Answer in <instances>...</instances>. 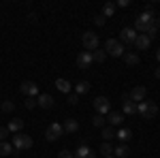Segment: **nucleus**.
<instances>
[{
  "mask_svg": "<svg viewBox=\"0 0 160 158\" xmlns=\"http://www.w3.org/2000/svg\"><path fill=\"white\" fill-rule=\"evenodd\" d=\"M135 32H143L149 38H154L158 34V26H156V17L152 11H143L135 19Z\"/></svg>",
  "mask_w": 160,
  "mask_h": 158,
  "instance_id": "nucleus-1",
  "label": "nucleus"
},
{
  "mask_svg": "<svg viewBox=\"0 0 160 158\" xmlns=\"http://www.w3.org/2000/svg\"><path fill=\"white\" fill-rule=\"evenodd\" d=\"M137 113H139L143 120H152V118L158 113V107H156L152 100H143V103L137 105Z\"/></svg>",
  "mask_w": 160,
  "mask_h": 158,
  "instance_id": "nucleus-2",
  "label": "nucleus"
},
{
  "mask_svg": "<svg viewBox=\"0 0 160 158\" xmlns=\"http://www.w3.org/2000/svg\"><path fill=\"white\" fill-rule=\"evenodd\" d=\"M124 45L118 41V38H107V43H105V54L107 56H113V58H120L124 56Z\"/></svg>",
  "mask_w": 160,
  "mask_h": 158,
  "instance_id": "nucleus-3",
  "label": "nucleus"
},
{
  "mask_svg": "<svg viewBox=\"0 0 160 158\" xmlns=\"http://www.w3.org/2000/svg\"><path fill=\"white\" fill-rule=\"evenodd\" d=\"M13 147L19 152V150H30L32 147V137L30 135H24V133H17V135H13Z\"/></svg>",
  "mask_w": 160,
  "mask_h": 158,
  "instance_id": "nucleus-4",
  "label": "nucleus"
},
{
  "mask_svg": "<svg viewBox=\"0 0 160 158\" xmlns=\"http://www.w3.org/2000/svg\"><path fill=\"white\" fill-rule=\"evenodd\" d=\"M81 41H83V47H86V51H96L98 49V34L96 32H92V30H88V32H83V37H81Z\"/></svg>",
  "mask_w": 160,
  "mask_h": 158,
  "instance_id": "nucleus-5",
  "label": "nucleus"
},
{
  "mask_svg": "<svg viewBox=\"0 0 160 158\" xmlns=\"http://www.w3.org/2000/svg\"><path fill=\"white\" fill-rule=\"evenodd\" d=\"M62 135H64V128H62V124L58 122H53L47 126V130H45V137H47V141H58Z\"/></svg>",
  "mask_w": 160,
  "mask_h": 158,
  "instance_id": "nucleus-6",
  "label": "nucleus"
},
{
  "mask_svg": "<svg viewBox=\"0 0 160 158\" xmlns=\"http://www.w3.org/2000/svg\"><path fill=\"white\" fill-rule=\"evenodd\" d=\"M94 109H96V113H98V115H109V111H111L109 98H107V96L94 98Z\"/></svg>",
  "mask_w": 160,
  "mask_h": 158,
  "instance_id": "nucleus-7",
  "label": "nucleus"
},
{
  "mask_svg": "<svg viewBox=\"0 0 160 158\" xmlns=\"http://www.w3.org/2000/svg\"><path fill=\"white\" fill-rule=\"evenodd\" d=\"M122 45H135V41H137V32H135V28H122L120 30V38H118Z\"/></svg>",
  "mask_w": 160,
  "mask_h": 158,
  "instance_id": "nucleus-8",
  "label": "nucleus"
},
{
  "mask_svg": "<svg viewBox=\"0 0 160 158\" xmlns=\"http://www.w3.org/2000/svg\"><path fill=\"white\" fill-rule=\"evenodd\" d=\"M19 90H22V94H26L28 98H37L38 96V85L34 84V81H22Z\"/></svg>",
  "mask_w": 160,
  "mask_h": 158,
  "instance_id": "nucleus-9",
  "label": "nucleus"
},
{
  "mask_svg": "<svg viewBox=\"0 0 160 158\" xmlns=\"http://www.w3.org/2000/svg\"><path fill=\"white\" fill-rule=\"evenodd\" d=\"M145 94H148L145 85H135V88L130 90V100L139 105V103H143V100H145Z\"/></svg>",
  "mask_w": 160,
  "mask_h": 158,
  "instance_id": "nucleus-10",
  "label": "nucleus"
},
{
  "mask_svg": "<svg viewBox=\"0 0 160 158\" xmlns=\"http://www.w3.org/2000/svg\"><path fill=\"white\" fill-rule=\"evenodd\" d=\"M92 54L90 51H81L79 56H77V69H88L90 64H92Z\"/></svg>",
  "mask_w": 160,
  "mask_h": 158,
  "instance_id": "nucleus-11",
  "label": "nucleus"
},
{
  "mask_svg": "<svg viewBox=\"0 0 160 158\" xmlns=\"http://www.w3.org/2000/svg\"><path fill=\"white\" fill-rule=\"evenodd\" d=\"M37 105L43 107V109H51V107H53V96H51V94H38Z\"/></svg>",
  "mask_w": 160,
  "mask_h": 158,
  "instance_id": "nucleus-12",
  "label": "nucleus"
},
{
  "mask_svg": "<svg viewBox=\"0 0 160 158\" xmlns=\"http://www.w3.org/2000/svg\"><path fill=\"white\" fill-rule=\"evenodd\" d=\"M130 137H132V130H130V128H124V126H120V128L115 130V139H118L120 143L130 141Z\"/></svg>",
  "mask_w": 160,
  "mask_h": 158,
  "instance_id": "nucleus-13",
  "label": "nucleus"
},
{
  "mask_svg": "<svg viewBox=\"0 0 160 158\" xmlns=\"http://www.w3.org/2000/svg\"><path fill=\"white\" fill-rule=\"evenodd\" d=\"M152 45V38L148 34H137V41H135V47L141 49V51H145V49Z\"/></svg>",
  "mask_w": 160,
  "mask_h": 158,
  "instance_id": "nucleus-14",
  "label": "nucleus"
},
{
  "mask_svg": "<svg viewBox=\"0 0 160 158\" xmlns=\"http://www.w3.org/2000/svg\"><path fill=\"white\" fill-rule=\"evenodd\" d=\"M75 158H96V154H94L88 145H79L77 152H75Z\"/></svg>",
  "mask_w": 160,
  "mask_h": 158,
  "instance_id": "nucleus-15",
  "label": "nucleus"
},
{
  "mask_svg": "<svg viewBox=\"0 0 160 158\" xmlns=\"http://www.w3.org/2000/svg\"><path fill=\"white\" fill-rule=\"evenodd\" d=\"M111 124V126H122L124 122V113H120V111H109V120H107Z\"/></svg>",
  "mask_w": 160,
  "mask_h": 158,
  "instance_id": "nucleus-16",
  "label": "nucleus"
},
{
  "mask_svg": "<svg viewBox=\"0 0 160 158\" xmlns=\"http://www.w3.org/2000/svg\"><path fill=\"white\" fill-rule=\"evenodd\" d=\"M62 128H64V133H77L79 130V122L75 120V118H68V120L62 124Z\"/></svg>",
  "mask_w": 160,
  "mask_h": 158,
  "instance_id": "nucleus-17",
  "label": "nucleus"
},
{
  "mask_svg": "<svg viewBox=\"0 0 160 158\" xmlns=\"http://www.w3.org/2000/svg\"><path fill=\"white\" fill-rule=\"evenodd\" d=\"M56 88L60 90L62 94H71V90H73V84H71V81H66V79H56Z\"/></svg>",
  "mask_w": 160,
  "mask_h": 158,
  "instance_id": "nucleus-18",
  "label": "nucleus"
},
{
  "mask_svg": "<svg viewBox=\"0 0 160 158\" xmlns=\"http://www.w3.org/2000/svg\"><path fill=\"white\" fill-rule=\"evenodd\" d=\"M122 111H124V115H135L137 113V103H132V100H124L122 103Z\"/></svg>",
  "mask_w": 160,
  "mask_h": 158,
  "instance_id": "nucleus-19",
  "label": "nucleus"
},
{
  "mask_svg": "<svg viewBox=\"0 0 160 158\" xmlns=\"http://www.w3.org/2000/svg\"><path fill=\"white\" fill-rule=\"evenodd\" d=\"M128 154H130V150H128L126 143H120L118 147H113V156H115V158H126Z\"/></svg>",
  "mask_w": 160,
  "mask_h": 158,
  "instance_id": "nucleus-20",
  "label": "nucleus"
},
{
  "mask_svg": "<svg viewBox=\"0 0 160 158\" xmlns=\"http://www.w3.org/2000/svg\"><path fill=\"white\" fill-rule=\"evenodd\" d=\"M7 128H9V133H19V130H22V128H24V120H19V118H15V120H11L9 122V126H7Z\"/></svg>",
  "mask_w": 160,
  "mask_h": 158,
  "instance_id": "nucleus-21",
  "label": "nucleus"
},
{
  "mask_svg": "<svg viewBox=\"0 0 160 158\" xmlns=\"http://www.w3.org/2000/svg\"><path fill=\"white\" fill-rule=\"evenodd\" d=\"M13 143H9V141H0V156H11L13 154Z\"/></svg>",
  "mask_w": 160,
  "mask_h": 158,
  "instance_id": "nucleus-22",
  "label": "nucleus"
},
{
  "mask_svg": "<svg viewBox=\"0 0 160 158\" xmlns=\"http://www.w3.org/2000/svg\"><path fill=\"white\" fill-rule=\"evenodd\" d=\"M124 62L130 64V66H132V64H139V56L132 54V51H124Z\"/></svg>",
  "mask_w": 160,
  "mask_h": 158,
  "instance_id": "nucleus-23",
  "label": "nucleus"
},
{
  "mask_svg": "<svg viewBox=\"0 0 160 158\" xmlns=\"http://www.w3.org/2000/svg\"><path fill=\"white\" fill-rule=\"evenodd\" d=\"M115 9H118V7H115V2H107V4L102 7V17H105V19L111 17V15L115 13Z\"/></svg>",
  "mask_w": 160,
  "mask_h": 158,
  "instance_id": "nucleus-24",
  "label": "nucleus"
},
{
  "mask_svg": "<svg viewBox=\"0 0 160 158\" xmlns=\"http://www.w3.org/2000/svg\"><path fill=\"white\" fill-rule=\"evenodd\" d=\"M90 92V84L88 81H79L75 85V94H88Z\"/></svg>",
  "mask_w": 160,
  "mask_h": 158,
  "instance_id": "nucleus-25",
  "label": "nucleus"
},
{
  "mask_svg": "<svg viewBox=\"0 0 160 158\" xmlns=\"http://www.w3.org/2000/svg\"><path fill=\"white\" fill-rule=\"evenodd\" d=\"M100 154H102V156H113V145H111L109 141L100 143Z\"/></svg>",
  "mask_w": 160,
  "mask_h": 158,
  "instance_id": "nucleus-26",
  "label": "nucleus"
},
{
  "mask_svg": "<svg viewBox=\"0 0 160 158\" xmlns=\"http://www.w3.org/2000/svg\"><path fill=\"white\" fill-rule=\"evenodd\" d=\"M102 139H105V141L115 139V130H113V126H105V128H102Z\"/></svg>",
  "mask_w": 160,
  "mask_h": 158,
  "instance_id": "nucleus-27",
  "label": "nucleus"
},
{
  "mask_svg": "<svg viewBox=\"0 0 160 158\" xmlns=\"http://www.w3.org/2000/svg\"><path fill=\"white\" fill-rule=\"evenodd\" d=\"M15 109V103L13 100H4V103H0V111H4V113H13Z\"/></svg>",
  "mask_w": 160,
  "mask_h": 158,
  "instance_id": "nucleus-28",
  "label": "nucleus"
},
{
  "mask_svg": "<svg viewBox=\"0 0 160 158\" xmlns=\"http://www.w3.org/2000/svg\"><path fill=\"white\" fill-rule=\"evenodd\" d=\"M105 58H107V54H105L102 49H96V51H92V60H94V62H105Z\"/></svg>",
  "mask_w": 160,
  "mask_h": 158,
  "instance_id": "nucleus-29",
  "label": "nucleus"
},
{
  "mask_svg": "<svg viewBox=\"0 0 160 158\" xmlns=\"http://www.w3.org/2000/svg\"><path fill=\"white\" fill-rule=\"evenodd\" d=\"M92 124H94L96 128H105V115H98V113H96V115L92 118Z\"/></svg>",
  "mask_w": 160,
  "mask_h": 158,
  "instance_id": "nucleus-30",
  "label": "nucleus"
},
{
  "mask_svg": "<svg viewBox=\"0 0 160 158\" xmlns=\"http://www.w3.org/2000/svg\"><path fill=\"white\" fill-rule=\"evenodd\" d=\"M26 109H34V107H37V98H26Z\"/></svg>",
  "mask_w": 160,
  "mask_h": 158,
  "instance_id": "nucleus-31",
  "label": "nucleus"
},
{
  "mask_svg": "<svg viewBox=\"0 0 160 158\" xmlns=\"http://www.w3.org/2000/svg\"><path fill=\"white\" fill-rule=\"evenodd\" d=\"M77 103H79V94L71 92V94H68V105H77Z\"/></svg>",
  "mask_w": 160,
  "mask_h": 158,
  "instance_id": "nucleus-32",
  "label": "nucleus"
},
{
  "mask_svg": "<svg viewBox=\"0 0 160 158\" xmlns=\"http://www.w3.org/2000/svg\"><path fill=\"white\" fill-rule=\"evenodd\" d=\"M7 137H9V128L7 126H0V141H7Z\"/></svg>",
  "mask_w": 160,
  "mask_h": 158,
  "instance_id": "nucleus-33",
  "label": "nucleus"
},
{
  "mask_svg": "<svg viewBox=\"0 0 160 158\" xmlns=\"http://www.w3.org/2000/svg\"><path fill=\"white\" fill-rule=\"evenodd\" d=\"M58 158H75V156L71 154V152H68V150H62L60 154H58Z\"/></svg>",
  "mask_w": 160,
  "mask_h": 158,
  "instance_id": "nucleus-34",
  "label": "nucleus"
},
{
  "mask_svg": "<svg viewBox=\"0 0 160 158\" xmlns=\"http://www.w3.org/2000/svg\"><path fill=\"white\" fill-rule=\"evenodd\" d=\"M94 24L96 26H105V17H102V15H96V17H94Z\"/></svg>",
  "mask_w": 160,
  "mask_h": 158,
  "instance_id": "nucleus-35",
  "label": "nucleus"
},
{
  "mask_svg": "<svg viewBox=\"0 0 160 158\" xmlns=\"http://www.w3.org/2000/svg\"><path fill=\"white\" fill-rule=\"evenodd\" d=\"M128 4H130V2H128V0H118V2H115V7H128Z\"/></svg>",
  "mask_w": 160,
  "mask_h": 158,
  "instance_id": "nucleus-36",
  "label": "nucleus"
},
{
  "mask_svg": "<svg viewBox=\"0 0 160 158\" xmlns=\"http://www.w3.org/2000/svg\"><path fill=\"white\" fill-rule=\"evenodd\" d=\"M154 75H156V77H158V79H160V66H158V69H156V71H154Z\"/></svg>",
  "mask_w": 160,
  "mask_h": 158,
  "instance_id": "nucleus-37",
  "label": "nucleus"
},
{
  "mask_svg": "<svg viewBox=\"0 0 160 158\" xmlns=\"http://www.w3.org/2000/svg\"><path fill=\"white\" fill-rule=\"evenodd\" d=\"M156 60L160 62V47H158V51H156Z\"/></svg>",
  "mask_w": 160,
  "mask_h": 158,
  "instance_id": "nucleus-38",
  "label": "nucleus"
},
{
  "mask_svg": "<svg viewBox=\"0 0 160 158\" xmlns=\"http://www.w3.org/2000/svg\"><path fill=\"white\" fill-rule=\"evenodd\" d=\"M105 158H115V156H105Z\"/></svg>",
  "mask_w": 160,
  "mask_h": 158,
  "instance_id": "nucleus-39",
  "label": "nucleus"
}]
</instances>
